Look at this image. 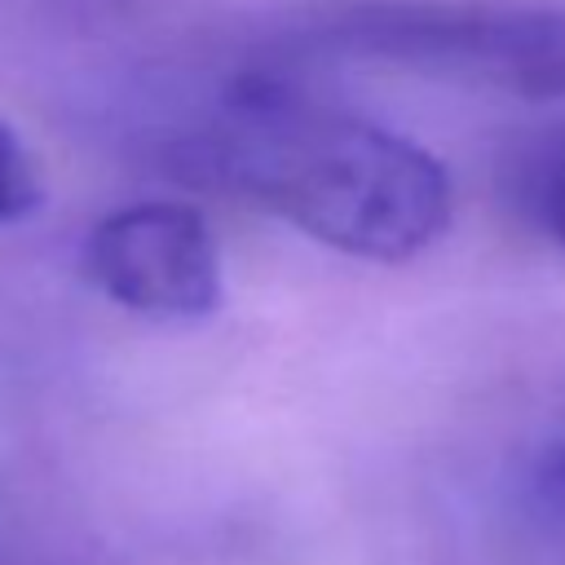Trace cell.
Wrapping results in <instances>:
<instances>
[{"instance_id": "6da1fadb", "label": "cell", "mask_w": 565, "mask_h": 565, "mask_svg": "<svg viewBox=\"0 0 565 565\" xmlns=\"http://www.w3.org/2000/svg\"><path fill=\"white\" fill-rule=\"evenodd\" d=\"M216 150L238 190L358 260H411L450 221V177L424 146L278 88L247 97Z\"/></svg>"}, {"instance_id": "7a4b0ae2", "label": "cell", "mask_w": 565, "mask_h": 565, "mask_svg": "<svg viewBox=\"0 0 565 565\" xmlns=\"http://www.w3.org/2000/svg\"><path fill=\"white\" fill-rule=\"evenodd\" d=\"M340 40L530 102L565 97V9L446 0L366 4L340 22Z\"/></svg>"}, {"instance_id": "3957f363", "label": "cell", "mask_w": 565, "mask_h": 565, "mask_svg": "<svg viewBox=\"0 0 565 565\" xmlns=\"http://www.w3.org/2000/svg\"><path fill=\"white\" fill-rule=\"evenodd\" d=\"M79 269L119 309L163 322L207 318L225 296L216 234L181 203H128L106 212L84 238Z\"/></svg>"}, {"instance_id": "277c9868", "label": "cell", "mask_w": 565, "mask_h": 565, "mask_svg": "<svg viewBox=\"0 0 565 565\" xmlns=\"http://www.w3.org/2000/svg\"><path fill=\"white\" fill-rule=\"evenodd\" d=\"M40 207H44L40 168H35L26 141L18 137V128L0 119V225L26 221Z\"/></svg>"}, {"instance_id": "5b68a950", "label": "cell", "mask_w": 565, "mask_h": 565, "mask_svg": "<svg viewBox=\"0 0 565 565\" xmlns=\"http://www.w3.org/2000/svg\"><path fill=\"white\" fill-rule=\"evenodd\" d=\"M539 212H543V225L556 243H565V154L552 159L543 185H539Z\"/></svg>"}]
</instances>
